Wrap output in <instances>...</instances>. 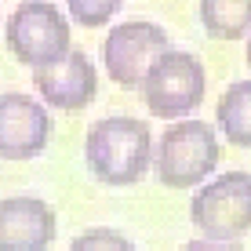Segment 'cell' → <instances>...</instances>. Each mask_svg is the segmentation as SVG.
<instances>
[{
	"instance_id": "obj_1",
	"label": "cell",
	"mask_w": 251,
	"mask_h": 251,
	"mask_svg": "<svg viewBox=\"0 0 251 251\" xmlns=\"http://www.w3.org/2000/svg\"><path fill=\"white\" fill-rule=\"evenodd\" d=\"M88 171L106 186H135L153 168V131L138 117H102L84 138Z\"/></svg>"
},
{
	"instance_id": "obj_2",
	"label": "cell",
	"mask_w": 251,
	"mask_h": 251,
	"mask_svg": "<svg viewBox=\"0 0 251 251\" xmlns=\"http://www.w3.org/2000/svg\"><path fill=\"white\" fill-rule=\"evenodd\" d=\"M219 135L204 120H178L168 124L153 150V168L157 178L168 189H193L211 178L219 168Z\"/></svg>"
},
{
	"instance_id": "obj_3",
	"label": "cell",
	"mask_w": 251,
	"mask_h": 251,
	"mask_svg": "<svg viewBox=\"0 0 251 251\" xmlns=\"http://www.w3.org/2000/svg\"><path fill=\"white\" fill-rule=\"evenodd\" d=\"M138 91H142V102L153 117L178 124L186 113H193L204 102V91H207L204 62L197 55H189V51L171 48L150 66Z\"/></svg>"
},
{
	"instance_id": "obj_4",
	"label": "cell",
	"mask_w": 251,
	"mask_h": 251,
	"mask_svg": "<svg viewBox=\"0 0 251 251\" xmlns=\"http://www.w3.org/2000/svg\"><path fill=\"white\" fill-rule=\"evenodd\" d=\"M189 219L204 240L233 244L251 233V171H226L197 189L189 201Z\"/></svg>"
},
{
	"instance_id": "obj_5",
	"label": "cell",
	"mask_w": 251,
	"mask_h": 251,
	"mask_svg": "<svg viewBox=\"0 0 251 251\" xmlns=\"http://www.w3.org/2000/svg\"><path fill=\"white\" fill-rule=\"evenodd\" d=\"M4 40L11 48V55L29 69H44L58 58H66L69 51V22L55 4L44 0H25L7 15Z\"/></svg>"
},
{
	"instance_id": "obj_6",
	"label": "cell",
	"mask_w": 251,
	"mask_h": 251,
	"mask_svg": "<svg viewBox=\"0 0 251 251\" xmlns=\"http://www.w3.org/2000/svg\"><path fill=\"white\" fill-rule=\"evenodd\" d=\"M164 51H171L164 25L131 19V22H120L106 37V44H102V69L109 73V80L117 88H142L150 66Z\"/></svg>"
},
{
	"instance_id": "obj_7",
	"label": "cell",
	"mask_w": 251,
	"mask_h": 251,
	"mask_svg": "<svg viewBox=\"0 0 251 251\" xmlns=\"http://www.w3.org/2000/svg\"><path fill=\"white\" fill-rule=\"evenodd\" d=\"M51 113L33 95H0V160H33L48 150Z\"/></svg>"
},
{
	"instance_id": "obj_8",
	"label": "cell",
	"mask_w": 251,
	"mask_h": 251,
	"mask_svg": "<svg viewBox=\"0 0 251 251\" xmlns=\"http://www.w3.org/2000/svg\"><path fill=\"white\" fill-rule=\"evenodd\" d=\"M33 88H37L44 106L76 113L88 102H95V95H99V73H95L91 58L73 48L66 58H58V62H51L44 69H33Z\"/></svg>"
},
{
	"instance_id": "obj_9",
	"label": "cell",
	"mask_w": 251,
	"mask_h": 251,
	"mask_svg": "<svg viewBox=\"0 0 251 251\" xmlns=\"http://www.w3.org/2000/svg\"><path fill=\"white\" fill-rule=\"evenodd\" d=\"M55 207L40 197H7L0 201V251H48L55 244Z\"/></svg>"
},
{
	"instance_id": "obj_10",
	"label": "cell",
	"mask_w": 251,
	"mask_h": 251,
	"mask_svg": "<svg viewBox=\"0 0 251 251\" xmlns=\"http://www.w3.org/2000/svg\"><path fill=\"white\" fill-rule=\"evenodd\" d=\"M219 131L240 150H251V80H233L215 102Z\"/></svg>"
},
{
	"instance_id": "obj_11",
	"label": "cell",
	"mask_w": 251,
	"mask_h": 251,
	"mask_svg": "<svg viewBox=\"0 0 251 251\" xmlns=\"http://www.w3.org/2000/svg\"><path fill=\"white\" fill-rule=\"evenodd\" d=\"M201 25L215 40L251 37V0H201Z\"/></svg>"
},
{
	"instance_id": "obj_12",
	"label": "cell",
	"mask_w": 251,
	"mask_h": 251,
	"mask_svg": "<svg viewBox=\"0 0 251 251\" xmlns=\"http://www.w3.org/2000/svg\"><path fill=\"white\" fill-rule=\"evenodd\" d=\"M69 251H138L131 240L124 237L120 229H109V226H95V229H84L73 237Z\"/></svg>"
},
{
	"instance_id": "obj_13",
	"label": "cell",
	"mask_w": 251,
	"mask_h": 251,
	"mask_svg": "<svg viewBox=\"0 0 251 251\" xmlns=\"http://www.w3.org/2000/svg\"><path fill=\"white\" fill-rule=\"evenodd\" d=\"M120 7H124L120 0H69L66 11L73 15L80 25H106Z\"/></svg>"
},
{
	"instance_id": "obj_14",
	"label": "cell",
	"mask_w": 251,
	"mask_h": 251,
	"mask_svg": "<svg viewBox=\"0 0 251 251\" xmlns=\"http://www.w3.org/2000/svg\"><path fill=\"white\" fill-rule=\"evenodd\" d=\"M182 251H244L237 244H219V240H189V244H182Z\"/></svg>"
},
{
	"instance_id": "obj_15",
	"label": "cell",
	"mask_w": 251,
	"mask_h": 251,
	"mask_svg": "<svg viewBox=\"0 0 251 251\" xmlns=\"http://www.w3.org/2000/svg\"><path fill=\"white\" fill-rule=\"evenodd\" d=\"M244 55H248V66H251V37H248V51H244Z\"/></svg>"
}]
</instances>
